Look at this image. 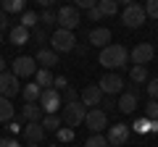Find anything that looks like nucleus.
Returning <instances> with one entry per match:
<instances>
[{
    "mask_svg": "<svg viewBox=\"0 0 158 147\" xmlns=\"http://www.w3.org/2000/svg\"><path fill=\"white\" fill-rule=\"evenodd\" d=\"M85 147H108V139L103 134H92L90 139L85 142Z\"/></svg>",
    "mask_w": 158,
    "mask_h": 147,
    "instance_id": "c756f323",
    "label": "nucleus"
},
{
    "mask_svg": "<svg viewBox=\"0 0 158 147\" xmlns=\"http://www.w3.org/2000/svg\"><path fill=\"white\" fill-rule=\"evenodd\" d=\"M40 124H42V129H45V131H58L63 121H61V116H56V113H48L45 118L40 121Z\"/></svg>",
    "mask_w": 158,
    "mask_h": 147,
    "instance_id": "4be33fe9",
    "label": "nucleus"
},
{
    "mask_svg": "<svg viewBox=\"0 0 158 147\" xmlns=\"http://www.w3.org/2000/svg\"><path fill=\"white\" fill-rule=\"evenodd\" d=\"M8 37H11V42H13L16 47H21V45H27V42L32 40V29H27V26L19 24V26H13L11 32H8Z\"/></svg>",
    "mask_w": 158,
    "mask_h": 147,
    "instance_id": "dca6fc26",
    "label": "nucleus"
},
{
    "mask_svg": "<svg viewBox=\"0 0 158 147\" xmlns=\"http://www.w3.org/2000/svg\"><path fill=\"white\" fill-rule=\"evenodd\" d=\"M37 61L34 58H29V55H21V58H16L13 61V76H19V79H29V76H34L37 74Z\"/></svg>",
    "mask_w": 158,
    "mask_h": 147,
    "instance_id": "6e6552de",
    "label": "nucleus"
},
{
    "mask_svg": "<svg viewBox=\"0 0 158 147\" xmlns=\"http://www.w3.org/2000/svg\"><path fill=\"white\" fill-rule=\"evenodd\" d=\"M63 97H66V102H74L77 100V92H74L71 87H66V89H63Z\"/></svg>",
    "mask_w": 158,
    "mask_h": 147,
    "instance_id": "58836bf2",
    "label": "nucleus"
},
{
    "mask_svg": "<svg viewBox=\"0 0 158 147\" xmlns=\"http://www.w3.org/2000/svg\"><path fill=\"white\" fill-rule=\"evenodd\" d=\"M148 95H150V100H158V76L148 81Z\"/></svg>",
    "mask_w": 158,
    "mask_h": 147,
    "instance_id": "f704fd0d",
    "label": "nucleus"
},
{
    "mask_svg": "<svg viewBox=\"0 0 158 147\" xmlns=\"http://www.w3.org/2000/svg\"><path fill=\"white\" fill-rule=\"evenodd\" d=\"M69 87V81H66V76H56L53 79V89H58V92H63Z\"/></svg>",
    "mask_w": 158,
    "mask_h": 147,
    "instance_id": "c9c22d12",
    "label": "nucleus"
},
{
    "mask_svg": "<svg viewBox=\"0 0 158 147\" xmlns=\"http://www.w3.org/2000/svg\"><path fill=\"white\" fill-rule=\"evenodd\" d=\"M40 92H42V89H40V84H37V81H29V84L21 89L24 102H37V100H40Z\"/></svg>",
    "mask_w": 158,
    "mask_h": 147,
    "instance_id": "412c9836",
    "label": "nucleus"
},
{
    "mask_svg": "<svg viewBox=\"0 0 158 147\" xmlns=\"http://www.w3.org/2000/svg\"><path fill=\"white\" fill-rule=\"evenodd\" d=\"M0 6H3V0H0Z\"/></svg>",
    "mask_w": 158,
    "mask_h": 147,
    "instance_id": "de8ad7c7",
    "label": "nucleus"
},
{
    "mask_svg": "<svg viewBox=\"0 0 158 147\" xmlns=\"http://www.w3.org/2000/svg\"><path fill=\"white\" fill-rule=\"evenodd\" d=\"M145 16H153V18H158V0H148L145 6Z\"/></svg>",
    "mask_w": 158,
    "mask_h": 147,
    "instance_id": "2f4dec72",
    "label": "nucleus"
},
{
    "mask_svg": "<svg viewBox=\"0 0 158 147\" xmlns=\"http://www.w3.org/2000/svg\"><path fill=\"white\" fill-rule=\"evenodd\" d=\"M40 24V16L34 11H24L21 13V26H27V29H34Z\"/></svg>",
    "mask_w": 158,
    "mask_h": 147,
    "instance_id": "393cba45",
    "label": "nucleus"
},
{
    "mask_svg": "<svg viewBox=\"0 0 158 147\" xmlns=\"http://www.w3.org/2000/svg\"><path fill=\"white\" fill-rule=\"evenodd\" d=\"M6 71V61H3V55H0V74Z\"/></svg>",
    "mask_w": 158,
    "mask_h": 147,
    "instance_id": "a18cd8bd",
    "label": "nucleus"
},
{
    "mask_svg": "<svg viewBox=\"0 0 158 147\" xmlns=\"http://www.w3.org/2000/svg\"><path fill=\"white\" fill-rule=\"evenodd\" d=\"M129 137H132V129L127 124H113V126H108L106 139H108V145H113V147H124L127 142H129Z\"/></svg>",
    "mask_w": 158,
    "mask_h": 147,
    "instance_id": "0eeeda50",
    "label": "nucleus"
},
{
    "mask_svg": "<svg viewBox=\"0 0 158 147\" xmlns=\"http://www.w3.org/2000/svg\"><path fill=\"white\" fill-rule=\"evenodd\" d=\"M108 147H113V145H108Z\"/></svg>",
    "mask_w": 158,
    "mask_h": 147,
    "instance_id": "09e8293b",
    "label": "nucleus"
},
{
    "mask_svg": "<svg viewBox=\"0 0 158 147\" xmlns=\"http://www.w3.org/2000/svg\"><path fill=\"white\" fill-rule=\"evenodd\" d=\"M98 11L103 16H113L116 13V0H98Z\"/></svg>",
    "mask_w": 158,
    "mask_h": 147,
    "instance_id": "a878e982",
    "label": "nucleus"
},
{
    "mask_svg": "<svg viewBox=\"0 0 158 147\" xmlns=\"http://www.w3.org/2000/svg\"><path fill=\"white\" fill-rule=\"evenodd\" d=\"M90 18H95V21H98V18H103V13L98 11V6H95V8H90Z\"/></svg>",
    "mask_w": 158,
    "mask_h": 147,
    "instance_id": "a19ab883",
    "label": "nucleus"
},
{
    "mask_svg": "<svg viewBox=\"0 0 158 147\" xmlns=\"http://www.w3.org/2000/svg\"><path fill=\"white\" fill-rule=\"evenodd\" d=\"M34 61H37V63H40L42 68H53V66L58 63V53L53 50V47H50V50H48V47H42V50H37Z\"/></svg>",
    "mask_w": 158,
    "mask_h": 147,
    "instance_id": "f3484780",
    "label": "nucleus"
},
{
    "mask_svg": "<svg viewBox=\"0 0 158 147\" xmlns=\"http://www.w3.org/2000/svg\"><path fill=\"white\" fill-rule=\"evenodd\" d=\"M50 45L56 53H71L74 47H77V37H74V32H69V29H56V32L50 34Z\"/></svg>",
    "mask_w": 158,
    "mask_h": 147,
    "instance_id": "7ed1b4c3",
    "label": "nucleus"
},
{
    "mask_svg": "<svg viewBox=\"0 0 158 147\" xmlns=\"http://www.w3.org/2000/svg\"><path fill=\"white\" fill-rule=\"evenodd\" d=\"M27 147H37V145H32V142H29V145H27Z\"/></svg>",
    "mask_w": 158,
    "mask_h": 147,
    "instance_id": "49530a36",
    "label": "nucleus"
},
{
    "mask_svg": "<svg viewBox=\"0 0 158 147\" xmlns=\"http://www.w3.org/2000/svg\"><path fill=\"white\" fill-rule=\"evenodd\" d=\"M85 116H87V108L82 105L79 100L63 102V116H61V121L69 126V129H74V126H79V124H85Z\"/></svg>",
    "mask_w": 158,
    "mask_h": 147,
    "instance_id": "f03ea898",
    "label": "nucleus"
},
{
    "mask_svg": "<svg viewBox=\"0 0 158 147\" xmlns=\"http://www.w3.org/2000/svg\"><path fill=\"white\" fill-rule=\"evenodd\" d=\"M98 87H100L103 95H118V92L124 89V79H121L118 74H106V76L98 81Z\"/></svg>",
    "mask_w": 158,
    "mask_h": 147,
    "instance_id": "9b49d317",
    "label": "nucleus"
},
{
    "mask_svg": "<svg viewBox=\"0 0 158 147\" xmlns=\"http://www.w3.org/2000/svg\"><path fill=\"white\" fill-rule=\"evenodd\" d=\"M129 63V50L124 45H106L100 50V66L106 68H121Z\"/></svg>",
    "mask_w": 158,
    "mask_h": 147,
    "instance_id": "f257e3e1",
    "label": "nucleus"
},
{
    "mask_svg": "<svg viewBox=\"0 0 158 147\" xmlns=\"http://www.w3.org/2000/svg\"><path fill=\"white\" fill-rule=\"evenodd\" d=\"M121 3V6H132V0H116V6Z\"/></svg>",
    "mask_w": 158,
    "mask_h": 147,
    "instance_id": "c03bdc74",
    "label": "nucleus"
},
{
    "mask_svg": "<svg viewBox=\"0 0 158 147\" xmlns=\"http://www.w3.org/2000/svg\"><path fill=\"white\" fill-rule=\"evenodd\" d=\"M56 134H58V139H61V142H71L74 139V129H69V126H61Z\"/></svg>",
    "mask_w": 158,
    "mask_h": 147,
    "instance_id": "473e14b6",
    "label": "nucleus"
},
{
    "mask_svg": "<svg viewBox=\"0 0 158 147\" xmlns=\"http://www.w3.org/2000/svg\"><path fill=\"white\" fill-rule=\"evenodd\" d=\"M82 105L85 108H90V105H100L103 102V92H100V87L98 84H90V87H85V89H82Z\"/></svg>",
    "mask_w": 158,
    "mask_h": 147,
    "instance_id": "4468645a",
    "label": "nucleus"
},
{
    "mask_svg": "<svg viewBox=\"0 0 158 147\" xmlns=\"http://www.w3.org/2000/svg\"><path fill=\"white\" fill-rule=\"evenodd\" d=\"M132 131H137V134H148V131H150V118H145V116L137 118L135 124H132Z\"/></svg>",
    "mask_w": 158,
    "mask_h": 147,
    "instance_id": "cd10ccee",
    "label": "nucleus"
},
{
    "mask_svg": "<svg viewBox=\"0 0 158 147\" xmlns=\"http://www.w3.org/2000/svg\"><path fill=\"white\" fill-rule=\"evenodd\" d=\"M13 118V105L8 97H0V124L3 121H11Z\"/></svg>",
    "mask_w": 158,
    "mask_h": 147,
    "instance_id": "b1692460",
    "label": "nucleus"
},
{
    "mask_svg": "<svg viewBox=\"0 0 158 147\" xmlns=\"http://www.w3.org/2000/svg\"><path fill=\"white\" fill-rule=\"evenodd\" d=\"M145 8L142 6H137V3H132V6H127L124 8V13H121V21H124V26H129V29H140L142 24H145Z\"/></svg>",
    "mask_w": 158,
    "mask_h": 147,
    "instance_id": "423d86ee",
    "label": "nucleus"
},
{
    "mask_svg": "<svg viewBox=\"0 0 158 147\" xmlns=\"http://www.w3.org/2000/svg\"><path fill=\"white\" fill-rule=\"evenodd\" d=\"M145 118H150V121L158 118V102H156V100H150V102L145 105Z\"/></svg>",
    "mask_w": 158,
    "mask_h": 147,
    "instance_id": "7c9ffc66",
    "label": "nucleus"
},
{
    "mask_svg": "<svg viewBox=\"0 0 158 147\" xmlns=\"http://www.w3.org/2000/svg\"><path fill=\"white\" fill-rule=\"evenodd\" d=\"M21 131H24V137H27V142H32V145H40V142L45 139V134H48V131L42 129V124H27V126H21Z\"/></svg>",
    "mask_w": 158,
    "mask_h": 147,
    "instance_id": "2eb2a0df",
    "label": "nucleus"
},
{
    "mask_svg": "<svg viewBox=\"0 0 158 147\" xmlns=\"http://www.w3.org/2000/svg\"><path fill=\"white\" fill-rule=\"evenodd\" d=\"M53 24H56V11H50V8H45V11L40 13V26L50 29Z\"/></svg>",
    "mask_w": 158,
    "mask_h": 147,
    "instance_id": "bb28decb",
    "label": "nucleus"
},
{
    "mask_svg": "<svg viewBox=\"0 0 158 147\" xmlns=\"http://www.w3.org/2000/svg\"><path fill=\"white\" fill-rule=\"evenodd\" d=\"M153 55H156V47H153L150 42H140L137 47H132V63H137V66L150 63Z\"/></svg>",
    "mask_w": 158,
    "mask_h": 147,
    "instance_id": "f8f14e48",
    "label": "nucleus"
},
{
    "mask_svg": "<svg viewBox=\"0 0 158 147\" xmlns=\"http://www.w3.org/2000/svg\"><path fill=\"white\" fill-rule=\"evenodd\" d=\"M61 100H63V97H61V92H58V89H53V87H48V89H42V92H40L37 105L42 108V113L48 116V113H56L58 108H61Z\"/></svg>",
    "mask_w": 158,
    "mask_h": 147,
    "instance_id": "39448f33",
    "label": "nucleus"
},
{
    "mask_svg": "<svg viewBox=\"0 0 158 147\" xmlns=\"http://www.w3.org/2000/svg\"><path fill=\"white\" fill-rule=\"evenodd\" d=\"M56 24L58 29H69V32H74V29L79 26V8L77 6H63L56 11Z\"/></svg>",
    "mask_w": 158,
    "mask_h": 147,
    "instance_id": "20e7f679",
    "label": "nucleus"
},
{
    "mask_svg": "<svg viewBox=\"0 0 158 147\" xmlns=\"http://www.w3.org/2000/svg\"><path fill=\"white\" fill-rule=\"evenodd\" d=\"M37 3H40V6H45V8H50L53 3H56V0H37Z\"/></svg>",
    "mask_w": 158,
    "mask_h": 147,
    "instance_id": "79ce46f5",
    "label": "nucleus"
},
{
    "mask_svg": "<svg viewBox=\"0 0 158 147\" xmlns=\"http://www.w3.org/2000/svg\"><path fill=\"white\" fill-rule=\"evenodd\" d=\"M111 40H113V34H111V29H106V26H98V29H92L90 32V37H87V42H90L92 47H106V45H111Z\"/></svg>",
    "mask_w": 158,
    "mask_h": 147,
    "instance_id": "ddd939ff",
    "label": "nucleus"
},
{
    "mask_svg": "<svg viewBox=\"0 0 158 147\" xmlns=\"http://www.w3.org/2000/svg\"><path fill=\"white\" fill-rule=\"evenodd\" d=\"M150 131H156V134H158V118H156V121H150Z\"/></svg>",
    "mask_w": 158,
    "mask_h": 147,
    "instance_id": "37998d69",
    "label": "nucleus"
},
{
    "mask_svg": "<svg viewBox=\"0 0 158 147\" xmlns=\"http://www.w3.org/2000/svg\"><path fill=\"white\" fill-rule=\"evenodd\" d=\"M21 92V84H19V76H13L11 71H3L0 74V97H8L11 100L13 95Z\"/></svg>",
    "mask_w": 158,
    "mask_h": 147,
    "instance_id": "9d476101",
    "label": "nucleus"
},
{
    "mask_svg": "<svg viewBox=\"0 0 158 147\" xmlns=\"http://www.w3.org/2000/svg\"><path fill=\"white\" fill-rule=\"evenodd\" d=\"M24 118H27V124H40V121H42V108L37 105V102H24Z\"/></svg>",
    "mask_w": 158,
    "mask_h": 147,
    "instance_id": "a211bd4d",
    "label": "nucleus"
},
{
    "mask_svg": "<svg viewBox=\"0 0 158 147\" xmlns=\"http://www.w3.org/2000/svg\"><path fill=\"white\" fill-rule=\"evenodd\" d=\"M135 108H137V92L132 89V92H124V95H121V100H118V110H121V113H135Z\"/></svg>",
    "mask_w": 158,
    "mask_h": 147,
    "instance_id": "6ab92c4d",
    "label": "nucleus"
},
{
    "mask_svg": "<svg viewBox=\"0 0 158 147\" xmlns=\"http://www.w3.org/2000/svg\"><path fill=\"white\" fill-rule=\"evenodd\" d=\"M53 76L50 74V68H37V74H34V81L40 84V89H48V87H53Z\"/></svg>",
    "mask_w": 158,
    "mask_h": 147,
    "instance_id": "aec40b11",
    "label": "nucleus"
},
{
    "mask_svg": "<svg viewBox=\"0 0 158 147\" xmlns=\"http://www.w3.org/2000/svg\"><path fill=\"white\" fill-rule=\"evenodd\" d=\"M24 6H27V0H3V11L6 13H24Z\"/></svg>",
    "mask_w": 158,
    "mask_h": 147,
    "instance_id": "5701e85b",
    "label": "nucleus"
},
{
    "mask_svg": "<svg viewBox=\"0 0 158 147\" xmlns=\"http://www.w3.org/2000/svg\"><path fill=\"white\" fill-rule=\"evenodd\" d=\"M74 6H77V8H87V11H90V8L98 6V0H74Z\"/></svg>",
    "mask_w": 158,
    "mask_h": 147,
    "instance_id": "e433bc0d",
    "label": "nucleus"
},
{
    "mask_svg": "<svg viewBox=\"0 0 158 147\" xmlns=\"http://www.w3.org/2000/svg\"><path fill=\"white\" fill-rule=\"evenodd\" d=\"M129 76H132V81H137V84H140V81H148V68L145 66H135L129 71Z\"/></svg>",
    "mask_w": 158,
    "mask_h": 147,
    "instance_id": "c85d7f7f",
    "label": "nucleus"
},
{
    "mask_svg": "<svg viewBox=\"0 0 158 147\" xmlns=\"http://www.w3.org/2000/svg\"><path fill=\"white\" fill-rule=\"evenodd\" d=\"M6 16H8V13L3 11V8H0V34L6 32V26H8V18H6Z\"/></svg>",
    "mask_w": 158,
    "mask_h": 147,
    "instance_id": "ea45409f",
    "label": "nucleus"
},
{
    "mask_svg": "<svg viewBox=\"0 0 158 147\" xmlns=\"http://www.w3.org/2000/svg\"><path fill=\"white\" fill-rule=\"evenodd\" d=\"M0 147H21V145H19V139L8 137V139H0Z\"/></svg>",
    "mask_w": 158,
    "mask_h": 147,
    "instance_id": "4c0bfd02",
    "label": "nucleus"
},
{
    "mask_svg": "<svg viewBox=\"0 0 158 147\" xmlns=\"http://www.w3.org/2000/svg\"><path fill=\"white\" fill-rule=\"evenodd\" d=\"M85 124H87V129H90L92 134H100V131L108 126V116H106V110H103V108H92V110H87Z\"/></svg>",
    "mask_w": 158,
    "mask_h": 147,
    "instance_id": "1a4fd4ad",
    "label": "nucleus"
},
{
    "mask_svg": "<svg viewBox=\"0 0 158 147\" xmlns=\"http://www.w3.org/2000/svg\"><path fill=\"white\" fill-rule=\"evenodd\" d=\"M0 40H3V37H0Z\"/></svg>",
    "mask_w": 158,
    "mask_h": 147,
    "instance_id": "8fccbe9b",
    "label": "nucleus"
},
{
    "mask_svg": "<svg viewBox=\"0 0 158 147\" xmlns=\"http://www.w3.org/2000/svg\"><path fill=\"white\" fill-rule=\"evenodd\" d=\"M32 37H34L37 42H45V40H48V29H45V26H40V24H37V26L32 29Z\"/></svg>",
    "mask_w": 158,
    "mask_h": 147,
    "instance_id": "72a5a7b5",
    "label": "nucleus"
}]
</instances>
